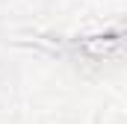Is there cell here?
<instances>
[{
  "mask_svg": "<svg viewBox=\"0 0 127 124\" xmlns=\"http://www.w3.org/2000/svg\"><path fill=\"white\" fill-rule=\"evenodd\" d=\"M86 50H89V53H97V56L115 53V50H118V38H97V41H89Z\"/></svg>",
  "mask_w": 127,
  "mask_h": 124,
  "instance_id": "1",
  "label": "cell"
}]
</instances>
